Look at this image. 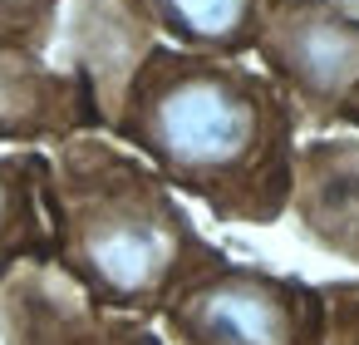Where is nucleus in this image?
<instances>
[{"mask_svg":"<svg viewBox=\"0 0 359 345\" xmlns=\"http://www.w3.org/2000/svg\"><path fill=\"white\" fill-rule=\"evenodd\" d=\"M114 129L168 188L202 197L226 222H276L290 207L295 114L271 74L226 55L148 50L123 79Z\"/></svg>","mask_w":359,"mask_h":345,"instance_id":"1","label":"nucleus"},{"mask_svg":"<svg viewBox=\"0 0 359 345\" xmlns=\"http://www.w3.org/2000/svg\"><path fill=\"white\" fill-rule=\"evenodd\" d=\"M50 252L104 311H163L222 252L202 242L168 183L99 138H74L40 173Z\"/></svg>","mask_w":359,"mask_h":345,"instance_id":"2","label":"nucleus"},{"mask_svg":"<svg viewBox=\"0 0 359 345\" xmlns=\"http://www.w3.org/2000/svg\"><path fill=\"white\" fill-rule=\"evenodd\" d=\"M163 325L172 345H330L325 291L231 261L187 281L163 306Z\"/></svg>","mask_w":359,"mask_h":345,"instance_id":"3","label":"nucleus"},{"mask_svg":"<svg viewBox=\"0 0 359 345\" xmlns=\"http://www.w3.org/2000/svg\"><path fill=\"white\" fill-rule=\"evenodd\" d=\"M295 119L359 129V11L344 0H280L256 40Z\"/></svg>","mask_w":359,"mask_h":345,"instance_id":"4","label":"nucleus"},{"mask_svg":"<svg viewBox=\"0 0 359 345\" xmlns=\"http://www.w3.org/2000/svg\"><path fill=\"white\" fill-rule=\"evenodd\" d=\"M0 301H6L0 306V325H6L11 345H163L153 330L104 315L99 301L55 291L40 276L15 281Z\"/></svg>","mask_w":359,"mask_h":345,"instance_id":"5","label":"nucleus"},{"mask_svg":"<svg viewBox=\"0 0 359 345\" xmlns=\"http://www.w3.org/2000/svg\"><path fill=\"white\" fill-rule=\"evenodd\" d=\"M290 202L320 247L359 261V138H325L300 148Z\"/></svg>","mask_w":359,"mask_h":345,"instance_id":"6","label":"nucleus"},{"mask_svg":"<svg viewBox=\"0 0 359 345\" xmlns=\"http://www.w3.org/2000/svg\"><path fill=\"white\" fill-rule=\"evenodd\" d=\"M84 104L89 94L69 74L0 40V138H60L94 114Z\"/></svg>","mask_w":359,"mask_h":345,"instance_id":"7","label":"nucleus"},{"mask_svg":"<svg viewBox=\"0 0 359 345\" xmlns=\"http://www.w3.org/2000/svg\"><path fill=\"white\" fill-rule=\"evenodd\" d=\"M138 6L182 50L241 55V50H256V40L280 0H138Z\"/></svg>","mask_w":359,"mask_h":345,"instance_id":"8","label":"nucleus"},{"mask_svg":"<svg viewBox=\"0 0 359 345\" xmlns=\"http://www.w3.org/2000/svg\"><path fill=\"white\" fill-rule=\"evenodd\" d=\"M40 173L45 163L35 158H0V261L50 252L40 227Z\"/></svg>","mask_w":359,"mask_h":345,"instance_id":"9","label":"nucleus"},{"mask_svg":"<svg viewBox=\"0 0 359 345\" xmlns=\"http://www.w3.org/2000/svg\"><path fill=\"white\" fill-rule=\"evenodd\" d=\"M325 311H330V345H359V286H330Z\"/></svg>","mask_w":359,"mask_h":345,"instance_id":"10","label":"nucleus"}]
</instances>
